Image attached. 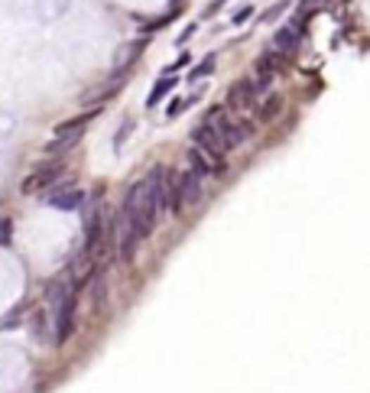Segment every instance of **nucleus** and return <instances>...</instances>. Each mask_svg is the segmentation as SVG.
Wrapping results in <instances>:
<instances>
[{"instance_id":"obj_1","label":"nucleus","mask_w":370,"mask_h":393,"mask_svg":"<svg viewBox=\"0 0 370 393\" xmlns=\"http://www.w3.org/2000/svg\"><path fill=\"white\" fill-rule=\"evenodd\" d=\"M75 306H78V286L59 283L52 289V322H56V344H65L75 328Z\"/></svg>"},{"instance_id":"obj_2","label":"nucleus","mask_w":370,"mask_h":393,"mask_svg":"<svg viewBox=\"0 0 370 393\" xmlns=\"http://www.w3.org/2000/svg\"><path fill=\"white\" fill-rule=\"evenodd\" d=\"M205 124L218 134L221 146H224V153H231L234 146H241V143L250 137V124H244V120H234L231 114H227V108H221V104H215V108L208 111V118H205Z\"/></svg>"},{"instance_id":"obj_3","label":"nucleus","mask_w":370,"mask_h":393,"mask_svg":"<svg viewBox=\"0 0 370 393\" xmlns=\"http://www.w3.org/2000/svg\"><path fill=\"white\" fill-rule=\"evenodd\" d=\"M202 195H205V176L189 166L185 173L176 176V185H172V208H169V215H182L185 208H192L195 201H202Z\"/></svg>"},{"instance_id":"obj_4","label":"nucleus","mask_w":370,"mask_h":393,"mask_svg":"<svg viewBox=\"0 0 370 393\" xmlns=\"http://www.w3.org/2000/svg\"><path fill=\"white\" fill-rule=\"evenodd\" d=\"M91 118H94V111H84V114H78V118L59 124V127H56V137L46 143V153H65L68 146H75L78 137L84 134V127H88V120H91Z\"/></svg>"},{"instance_id":"obj_5","label":"nucleus","mask_w":370,"mask_h":393,"mask_svg":"<svg viewBox=\"0 0 370 393\" xmlns=\"http://www.w3.org/2000/svg\"><path fill=\"white\" fill-rule=\"evenodd\" d=\"M59 176H62V163H42V166H36L33 173L20 182V192L36 195V192H42V189H52Z\"/></svg>"},{"instance_id":"obj_6","label":"nucleus","mask_w":370,"mask_h":393,"mask_svg":"<svg viewBox=\"0 0 370 393\" xmlns=\"http://www.w3.org/2000/svg\"><path fill=\"white\" fill-rule=\"evenodd\" d=\"M253 104H257V88H253V82H234L231 85L227 101H224L227 114H247V111H253Z\"/></svg>"},{"instance_id":"obj_7","label":"nucleus","mask_w":370,"mask_h":393,"mask_svg":"<svg viewBox=\"0 0 370 393\" xmlns=\"http://www.w3.org/2000/svg\"><path fill=\"white\" fill-rule=\"evenodd\" d=\"M101 235H104V211L101 205H94L84 218V254H94L101 247Z\"/></svg>"},{"instance_id":"obj_8","label":"nucleus","mask_w":370,"mask_h":393,"mask_svg":"<svg viewBox=\"0 0 370 393\" xmlns=\"http://www.w3.org/2000/svg\"><path fill=\"white\" fill-rule=\"evenodd\" d=\"M299 36H302V23H299V20H293V23L283 26V30L273 36V42H269V49H267V52H273V56H289V52L295 49Z\"/></svg>"},{"instance_id":"obj_9","label":"nucleus","mask_w":370,"mask_h":393,"mask_svg":"<svg viewBox=\"0 0 370 393\" xmlns=\"http://www.w3.org/2000/svg\"><path fill=\"white\" fill-rule=\"evenodd\" d=\"M82 201H84V192L78 185H62V189H56L49 195V205L59 211H75V208H82Z\"/></svg>"},{"instance_id":"obj_10","label":"nucleus","mask_w":370,"mask_h":393,"mask_svg":"<svg viewBox=\"0 0 370 393\" xmlns=\"http://www.w3.org/2000/svg\"><path fill=\"white\" fill-rule=\"evenodd\" d=\"M279 108H283V98L279 94H273V98H267L260 104V120H269V118H276Z\"/></svg>"},{"instance_id":"obj_11","label":"nucleus","mask_w":370,"mask_h":393,"mask_svg":"<svg viewBox=\"0 0 370 393\" xmlns=\"http://www.w3.org/2000/svg\"><path fill=\"white\" fill-rule=\"evenodd\" d=\"M172 85H176V78H172V75H162L160 82H156V88H153V94H150V108H153V104H156V101L162 98V94L169 92V88H172Z\"/></svg>"},{"instance_id":"obj_12","label":"nucleus","mask_w":370,"mask_h":393,"mask_svg":"<svg viewBox=\"0 0 370 393\" xmlns=\"http://www.w3.org/2000/svg\"><path fill=\"white\" fill-rule=\"evenodd\" d=\"M211 68H215V56H205V62H202V66H198V68L192 72V82H195V78H202V75H208Z\"/></svg>"},{"instance_id":"obj_13","label":"nucleus","mask_w":370,"mask_h":393,"mask_svg":"<svg viewBox=\"0 0 370 393\" xmlns=\"http://www.w3.org/2000/svg\"><path fill=\"white\" fill-rule=\"evenodd\" d=\"M182 104H185L182 98H176V101H172V104H169V108H166V118H176L179 111H182Z\"/></svg>"},{"instance_id":"obj_14","label":"nucleus","mask_w":370,"mask_h":393,"mask_svg":"<svg viewBox=\"0 0 370 393\" xmlns=\"http://www.w3.org/2000/svg\"><path fill=\"white\" fill-rule=\"evenodd\" d=\"M0 244H10V221L7 218L0 221Z\"/></svg>"},{"instance_id":"obj_15","label":"nucleus","mask_w":370,"mask_h":393,"mask_svg":"<svg viewBox=\"0 0 370 393\" xmlns=\"http://www.w3.org/2000/svg\"><path fill=\"white\" fill-rule=\"evenodd\" d=\"M250 13H253V10H250V7H247V10H241V13H237V17H234V23H244V20H247V17H250Z\"/></svg>"}]
</instances>
